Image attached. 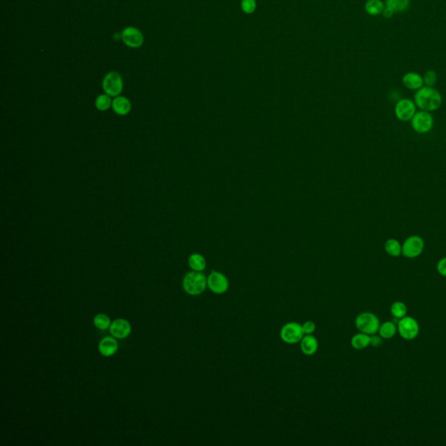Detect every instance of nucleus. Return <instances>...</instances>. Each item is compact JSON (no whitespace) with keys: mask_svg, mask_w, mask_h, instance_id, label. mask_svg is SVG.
<instances>
[{"mask_svg":"<svg viewBox=\"0 0 446 446\" xmlns=\"http://www.w3.org/2000/svg\"><path fill=\"white\" fill-rule=\"evenodd\" d=\"M414 99L416 106L422 111H436L442 104V96L437 90L431 86H423L417 90Z\"/></svg>","mask_w":446,"mask_h":446,"instance_id":"obj_1","label":"nucleus"},{"mask_svg":"<svg viewBox=\"0 0 446 446\" xmlns=\"http://www.w3.org/2000/svg\"><path fill=\"white\" fill-rule=\"evenodd\" d=\"M182 286L185 292L188 295L194 296L201 295L208 287V277L199 271H191L183 278Z\"/></svg>","mask_w":446,"mask_h":446,"instance_id":"obj_2","label":"nucleus"},{"mask_svg":"<svg viewBox=\"0 0 446 446\" xmlns=\"http://www.w3.org/2000/svg\"><path fill=\"white\" fill-rule=\"evenodd\" d=\"M355 324L360 332L372 335L379 332L380 321L379 317L371 312H362L356 318Z\"/></svg>","mask_w":446,"mask_h":446,"instance_id":"obj_3","label":"nucleus"},{"mask_svg":"<svg viewBox=\"0 0 446 446\" xmlns=\"http://www.w3.org/2000/svg\"><path fill=\"white\" fill-rule=\"evenodd\" d=\"M304 336L302 325L295 322H290L283 325L281 329L280 337L285 344L295 345L298 344Z\"/></svg>","mask_w":446,"mask_h":446,"instance_id":"obj_4","label":"nucleus"},{"mask_svg":"<svg viewBox=\"0 0 446 446\" xmlns=\"http://www.w3.org/2000/svg\"><path fill=\"white\" fill-rule=\"evenodd\" d=\"M102 87L108 95L117 97L123 90V80L120 74L111 72L106 75L102 81Z\"/></svg>","mask_w":446,"mask_h":446,"instance_id":"obj_5","label":"nucleus"},{"mask_svg":"<svg viewBox=\"0 0 446 446\" xmlns=\"http://www.w3.org/2000/svg\"><path fill=\"white\" fill-rule=\"evenodd\" d=\"M397 331L403 339L413 340L419 335V323L413 317H403L397 323Z\"/></svg>","mask_w":446,"mask_h":446,"instance_id":"obj_6","label":"nucleus"},{"mask_svg":"<svg viewBox=\"0 0 446 446\" xmlns=\"http://www.w3.org/2000/svg\"><path fill=\"white\" fill-rule=\"evenodd\" d=\"M425 249V242L419 235H411L404 241L402 254L407 258H416L420 256Z\"/></svg>","mask_w":446,"mask_h":446,"instance_id":"obj_7","label":"nucleus"},{"mask_svg":"<svg viewBox=\"0 0 446 446\" xmlns=\"http://www.w3.org/2000/svg\"><path fill=\"white\" fill-rule=\"evenodd\" d=\"M208 287L216 295H223L229 289L228 277L218 271H212L208 277Z\"/></svg>","mask_w":446,"mask_h":446,"instance_id":"obj_8","label":"nucleus"},{"mask_svg":"<svg viewBox=\"0 0 446 446\" xmlns=\"http://www.w3.org/2000/svg\"><path fill=\"white\" fill-rule=\"evenodd\" d=\"M411 126L413 129L419 133H426L430 132L433 126V118L430 112L420 111L416 113L411 119Z\"/></svg>","mask_w":446,"mask_h":446,"instance_id":"obj_9","label":"nucleus"},{"mask_svg":"<svg viewBox=\"0 0 446 446\" xmlns=\"http://www.w3.org/2000/svg\"><path fill=\"white\" fill-rule=\"evenodd\" d=\"M415 102L409 98H403L397 102L395 107L396 117L401 121H408L413 119L416 114Z\"/></svg>","mask_w":446,"mask_h":446,"instance_id":"obj_10","label":"nucleus"},{"mask_svg":"<svg viewBox=\"0 0 446 446\" xmlns=\"http://www.w3.org/2000/svg\"><path fill=\"white\" fill-rule=\"evenodd\" d=\"M121 39L126 46L132 48H138L143 44V35L134 27H127L122 31Z\"/></svg>","mask_w":446,"mask_h":446,"instance_id":"obj_11","label":"nucleus"},{"mask_svg":"<svg viewBox=\"0 0 446 446\" xmlns=\"http://www.w3.org/2000/svg\"><path fill=\"white\" fill-rule=\"evenodd\" d=\"M132 330L131 324L125 319H116L111 323L109 331L115 338L124 339L130 335Z\"/></svg>","mask_w":446,"mask_h":446,"instance_id":"obj_12","label":"nucleus"},{"mask_svg":"<svg viewBox=\"0 0 446 446\" xmlns=\"http://www.w3.org/2000/svg\"><path fill=\"white\" fill-rule=\"evenodd\" d=\"M119 345L114 336H106L99 341L98 351L104 357H111L117 352Z\"/></svg>","mask_w":446,"mask_h":446,"instance_id":"obj_13","label":"nucleus"},{"mask_svg":"<svg viewBox=\"0 0 446 446\" xmlns=\"http://www.w3.org/2000/svg\"><path fill=\"white\" fill-rule=\"evenodd\" d=\"M319 347L318 340L312 335H304L300 341V348L303 354L306 356H313L317 353Z\"/></svg>","mask_w":446,"mask_h":446,"instance_id":"obj_14","label":"nucleus"},{"mask_svg":"<svg viewBox=\"0 0 446 446\" xmlns=\"http://www.w3.org/2000/svg\"><path fill=\"white\" fill-rule=\"evenodd\" d=\"M112 108L115 114L118 115H126L129 114L132 109V104L128 98L124 96H117L113 100Z\"/></svg>","mask_w":446,"mask_h":446,"instance_id":"obj_15","label":"nucleus"},{"mask_svg":"<svg viewBox=\"0 0 446 446\" xmlns=\"http://www.w3.org/2000/svg\"><path fill=\"white\" fill-rule=\"evenodd\" d=\"M404 86L410 90H419L424 86V78L416 73H408L403 77Z\"/></svg>","mask_w":446,"mask_h":446,"instance_id":"obj_16","label":"nucleus"},{"mask_svg":"<svg viewBox=\"0 0 446 446\" xmlns=\"http://www.w3.org/2000/svg\"><path fill=\"white\" fill-rule=\"evenodd\" d=\"M351 345L355 350L361 351L366 349L370 345V335L365 333L360 332L353 335L351 338Z\"/></svg>","mask_w":446,"mask_h":446,"instance_id":"obj_17","label":"nucleus"},{"mask_svg":"<svg viewBox=\"0 0 446 446\" xmlns=\"http://www.w3.org/2000/svg\"><path fill=\"white\" fill-rule=\"evenodd\" d=\"M397 331V324L394 322H385L379 327V335L382 338L391 339L396 335Z\"/></svg>","mask_w":446,"mask_h":446,"instance_id":"obj_18","label":"nucleus"},{"mask_svg":"<svg viewBox=\"0 0 446 446\" xmlns=\"http://www.w3.org/2000/svg\"><path fill=\"white\" fill-rule=\"evenodd\" d=\"M409 0H385V7L391 10L394 13H402L409 7Z\"/></svg>","mask_w":446,"mask_h":446,"instance_id":"obj_19","label":"nucleus"},{"mask_svg":"<svg viewBox=\"0 0 446 446\" xmlns=\"http://www.w3.org/2000/svg\"><path fill=\"white\" fill-rule=\"evenodd\" d=\"M188 265L193 270L202 272L206 268V260L200 254H193L188 258Z\"/></svg>","mask_w":446,"mask_h":446,"instance_id":"obj_20","label":"nucleus"},{"mask_svg":"<svg viewBox=\"0 0 446 446\" xmlns=\"http://www.w3.org/2000/svg\"><path fill=\"white\" fill-rule=\"evenodd\" d=\"M385 250L388 255L398 257L402 255V246L400 243L396 239H389L385 243Z\"/></svg>","mask_w":446,"mask_h":446,"instance_id":"obj_21","label":"nucleus"},{"mask_svg":"<svg viewBox=\"0 0 446 446\" xmlns=\"http://www.w3.org/2000/svg\"><path fill=\"white\" fill-rule=\"evenodd\" d=\"M385 4L381 0H368L365 5V11L367 13L371 16H376L381 14L385 10Z\"/></svg>","mask_w":446,"mask_h":446,"instance_id":"obj_22","label":"nucleus"},{"mask_svg":"<svg viewBox=\"0 0 446 446\" xmlns=\"http://www.w3.org/2000/svg\"><path fill=\"white\" fill-rule=\"evenodd\" d=\"M113 100L111 99V96L108 95L107 93L98 96L95 99V107L98 111H108L111 108Z\"/></svg>","mask_w":446,"mask_h":446,"instance_id":"obj_23","label":"nucleus"},{"mask_svg":"<svg viewBox=\"0 0 446 446\" xmlns=\"http://www.w3.org/2000/svg\"><path fill=\"white\" fill-rule=\"evenodd\" d=\"M391 313L394 318H397V319H401L403 317H406V304L402 302H393L391 307Z\"/></svg>","mask_w":446,"mask_h":446,"instance_id":"obj_24","label":"nucleus"},{"mask_svg":"<svg viewBox=\"0 0 446 446\" xmlns=\"http://www.w3.org/2000/svg\"><path fill=\"white\" fill-rule=\"evenodd\" d=\"M93 323H94V325H95L97 329H101V330H105V329H108V328H110V326H111V320L105 314L97 315L94 317Z\"/></svg>","mask_w":446,"mask_h":446,"instance_id":"obj_25","label":"nucleus"},{"mask_svg":"<svg viewBox=\"0 0 446 446\" xmlns=\"http://www.w3.org/2000/svg\"><path fill=\"white\" fill-rule=\"evenodd\" d=\"M241 7L244 13L247 14H251L256 9V0H243L241 4Z\"/></svg>","mask_w":446,"mask_h":446,"instance_id":"obj_26","label":"nucleus"},{"mask_svg":"<svg viewBox=\"0 0 446 446\" xmlns=\"http://www.w3.org/2000/svg\"><path fill=\"white\" fill-rule=\"evenodd\" d=\"M437 82V74L432 70H429L424 76V84L426 86H432Z\"/></svg>","mask_w":446,"mask_h":446,"instance_id":"obj_27","label":"nucleus"},{"mask_svg":"<svg viewBox=\"0 0 446 446\" xmlns=\"http://www.w3.org/2000/svg\"><path fill=\"white\" fill-rule=\"evenodd\" d=\"M302 331L304 333V335H311L316 331L317 325L314 322L312 321H307L305 322L302 325Z\"/></svg>","mask_w":446,"mask_h":446,"instance_id":"obj_28","label":"nucleus"},{"mask_svg":"<svg viewBox=\"0 0 446 446\" xmlns=\"http://www.w3.org/2000/svg\"><path fill=\"white\" fill-rule=\"evenodd\" d=\"M437 270L438 274L441 275L442 277H446V257H443L437 262Z\"/></svg>","mask_w":446,"mask_h":446,"instance_id":"obj_29","label":"nucleus"},{"mask_svg":"<svg viewBox=\"0 0 446 446\" xmlns=\"http://www.w3.org/2000/svg\"><path fill=\"white\" fill-rule=\"evenodd\" d=\"M383 344V340L380 335H370V345H372L373 347H379Z\"/></svg>","mask_w":446,"mask_h":446,"instance_id":"obj_30","label":"nucleus"},{"mask_svg":"<svg viewBox=\"0 0 446 446\" xmlns=\"http://www.w3.org/2000/svg\"><path fill=\"white\" fill-rule=\"evenodd\" d=\"M394 13L391 11V10L388 9L385 7V10H384V12H383V15L385 18H391L392 16H393Z\"/></svg>","mask_w":446,"mask_h":446,"instance_id":"obj_31","label":"nucleus"}]
</instances>
